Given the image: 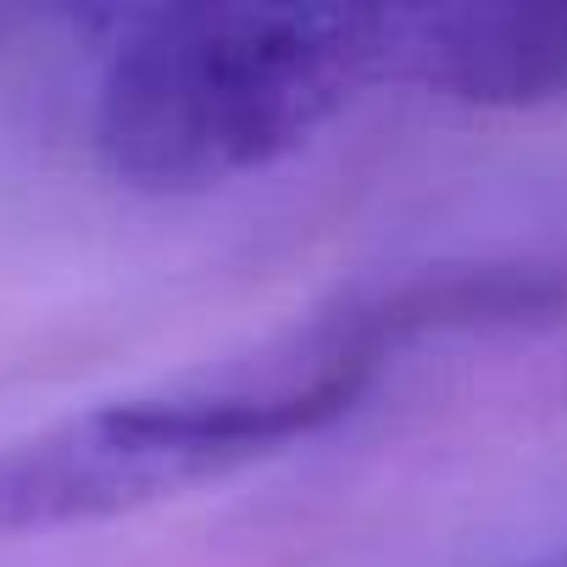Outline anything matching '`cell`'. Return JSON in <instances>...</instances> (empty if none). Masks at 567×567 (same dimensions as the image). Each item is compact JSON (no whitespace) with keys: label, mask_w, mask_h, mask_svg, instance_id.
<instances>
[{"label":"cell","mask_w":567,"mask_h":567,"mask_svg":"<svg viewBox=\"0 0 567 567\" xmlns=\"http://www.w3.org/2000/svg\"><path fill=\"white\" fill-rule=\"evenodd\" d=\"M401 79L462 106H539L567 95V7L401 12Z\"/></svg>","instance_id":"3957f363"},{"label":"cell","mask_w":567,"mask_h":567,"mask_svg":"<svg viewBox=\"0 0 567 567\" xmlns=\"http://www.w3.org/2000/svg\"><path fill=\"white\" fill-rule=\"evenodd\" d=\"M106 23L95 151L140 195L250 178L401 79V12L384 7H145Z\"/></svg>","instance_id":"6da1fadb"},{"label":"cell","mask_w":567,"mask_h":567,"mask_svg":"<svg viewBox=\"0 0 567 567\" xmlns=\"http://www.w3.org/2000/svg\"><path fill=\"white\" fill-rule=\"evenodd\" d=\"M228 473L167 384L117 395L0 445V534L106 523Z\"/></svg>","instance_id":"7a4b0ae2"},{"label":"cell","mask_w":567,"mask_h":567,"mask_svg":"<svg viewBox=\"0 0 567 567\" xmlns=\"http://www.w3.org/2000/svg\"><path fill=\"white\" fill-rule=\"evenodd\" d=\"M512 567H567V550H556V556H534V561H512Z\"/></svg>","instance_id":"5b68a950"},{"label":"cell","mask_w":567,"mask_h":567,"mask_svg":"<svg viewBox=\"0 0 567 567\" xmlns=\"http://www.w3.org/2000/svg\"><path fill=\"white\" fill-rule=\"evenodd\" d=\"M368 318L401 351L429 334H478V329H528L567 318V261L556 256H506V261H434L406 267L357 290Z\"/></svg>","instance_id":"277c9868"}]
</instances>
